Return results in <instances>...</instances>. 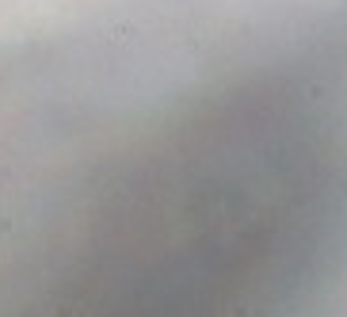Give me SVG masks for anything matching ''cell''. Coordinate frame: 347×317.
I'll return each mask as SVG.
<instances>
[{"label":"cell","mask_w":347,"mask_h":317,"mask_svg":"<svg viewBox=\"0 0 347 317\" xmlns=\"http://www.w3.org/2000/svg\"><path fill=\"white\" fill-rule=\"evenodd\" d=\"M111 35H115V39H122V42H126V39H130V35H134V27H130V23H115V27H111Z\"/></svg>","instance_id":"cell-1"}]
</instances>
